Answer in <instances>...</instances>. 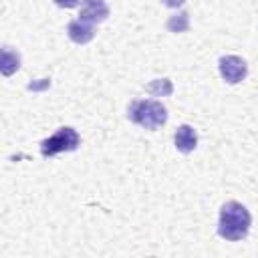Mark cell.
Instances as JSON below:
<instances>
[{"label": "cell", "mask_w": 258, "mask_h": 258, "mask_svg": "<svg viewBox=\"0 0 258 258\" xmlns=\"http://www.w3.org/2000/svg\"><path fill=\"white\" fill-rule=\"evenodd\" d=\"M252 224V216L240 202H226L220 208V220H218V234L224 240L238 242L248 236Z\"/></svg>", "instance_id": "6da1fadb"}, {"label": "cell", "mask_w": 258, "mask_h": 258, "mask_svg": "<svg viewBox=\"0 0 258 258\" xmlns=\"http://www.w3.org/2000/svg\"><path fill=\"white\" fill-rule=\"evenodd\" d=\"M127 117L129 121H133L135 125L155 131L157 127H161L167 121V109L153 99H137L129 105L127 109Z\"/></svg>", "instance_id": "7a4b0ae2"}, {"label": "cell", "mask_w": 258, "mask_h": 258, "mask_svg": "<svg viewBox=\"0 0 258 258\" xmlns=\"http://www.w3.org/2000/svg\"><path fill=\"white\" fill-rule=\"evenodd\" d=\"M81 145V137L73 127H60L56 133H52L48 139L40 143L42 157H54L64 151H75Z\"/></svg>", "instance_id": "3957f363"}, {"label": "cell", "mask_w": 258, "mask_h": 258, "mask_svg": "<svg viewBox=\"0 0 258 258\" xmlns=\"http://www.w3.org/2000/svg\"><path fill=\"white\" fill-rule=\"evenodd\" d=\"M218 67H220L222 79H224L226 83H230V85H236V83L244 81V77H246V73H248L246 60L240 58V56H236V54L222 56L220 62H218Z\"/></svg>", "instance_id": "277c9868"}, {"label": "cell", "mask_w": 258, "mask_h": 258, "mask_svg": "<svg viewBox=\"0 0 258 258\" xmlns=\"http://www.w3.org/2000/svg\"><path fill=\"white\" fill-rule=\"evenodd\" d=\"M81 20L85 22H91V24H97V22H103L107 20L109 16V6L105 0H83L81 4Z\"/></svg>", "instance_id": "5b68a950"}, {"label": "cell", "mask_w": 258, "mask_h": 258, "mask_svg": "<svg viewBox=\"0 0 258 258\" xmlns=\"http://www.w3.org/2000/svg\"><path fill=\"white\" fill-rule=\"evenodd\" d=\"M173 143H175V149L181 151V153H191L198 145V133L191 125H179L175 135H173Z\"/></svg>", "instance_id": "8992f818"}, {"label": "cell", "mask_w": 258, "mask_h": 258, "mask_svg": "<svg viewBox=\"0 0 258 258\" xmlns=\"http://www.w3.org/2000/svg\"><path fill=\"white\" fill-rule=\"evenodd\" d=\"M67 32H69V38L77 44H87L89 40H93L95 32H93V24L91 22H85L81 18L77 20H71L69 26H67Z\"/></svg>", "instance_id": "52a82bcc"}, {"label": "cell", "mask_w": 258, "mask_h": 258, "mask_svg": "<svg viewBox=\"0 0 258 258\" xmlns=\"http://www.w3.org/2000/svg\"><path fill=\"white\" fill-rule=\"evenodd\" d=\"M0 69H2V75L4 77H10L12 73H16L20 69V56L18 52H14L10 46H4L2 48V62H0Z\"/></svg>", "instance_id": "ba28073f"}, {"label": "cell", "mask_w": 258, "mask_h": 258, "mask_svg": "<svg viewBox=\"0 0 258 258\" xmlns=\"http://www.w3.org/2000/svg\"><path fill=\"white\" fill-rule=\"evenodd\" d=\"M165 26H167L169 32H175V34L177 32H185L189 28V14L185 10H181V12L173 14V16H169Z\"/></svg>", "instance_id": "9c48e42d"}, {"label": "cell", "mask_w": 258, "mask_h": 258, "mask_svg": "<svg viewBox=\"0 0 258 258\" xmlns=\"http://www.w3.org/2000/svg\"><path fill=\"white\" fill-rule=\"evenodd\" d=\"M147 93L153 97H167L173 93V85L169 79H155L147 85Z\"/></svg>", "instance_id": "30bf717a"}, {"label": "cell", "mask_w": 258, "mask_h": 258, "mask_svg": "<svg viewBox=\"0 0 258 258\" xmlns=\"http://www.w3.org/2000/svg\"><path fill=\"white\" fill-rule=\"evenodd\" d=\"M50 87V81L48 79H40V83H30L28 89L30 91H42V89H48Z\"/></svg>", "instance_id": "8fae6325"}, {"label": "cell", "mask_w": 258, "mask_h": 258, "mask_svg": "<svg viewBox=\"0 0 258 258\" xmlns=\"http://www.w3.org/2000/svg\"><path fill=\"white\" fill-rule=\"evenodd\" d=\"M58 6H62V8H73V6H77L79 4V0H54Z\"/></svg>", "instance_id": "7c38bea8"}, {"label": "cell", "mask_w": 258, "mask_h": 258, "mask_svg": "<svg viewBox=\"0 0 258 258\" xmlns=\"http://www.w3.org/2000/svg\"><path fill=\"white\" fill-rule=\"evenodd\" d=\"M161 2H163L165 6H169V8H179L185 0H161Z\"/></svg>", "instance_id": "4fadbf2b"}]
</instances>
